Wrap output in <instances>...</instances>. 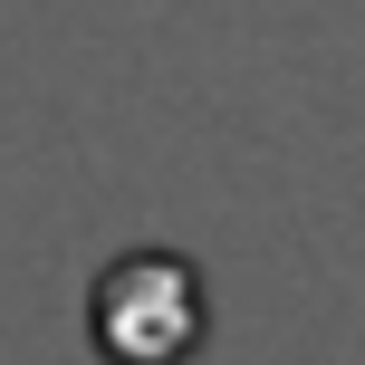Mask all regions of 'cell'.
Returning a JSON list of instances; mask_svg holds the SVG:
<instances>
[{"mask_svg": "<svg viewBox=\"0 0 365 365\" xmlns=\"http://www.w3.org/2000/svg\"><path fill=\"white\" fill-rule=\"evenodd\" d=\"M202 327H212V298L182 250H125L87 289V336L106 365H182L202 346Z\"/></svg>", "mask_w": 365, "mask_h": 365, "instance_id": "1", "label": "cell"}]
</instances>
